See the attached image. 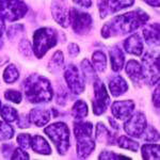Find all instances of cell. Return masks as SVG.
I'll return each instance as SVG.
<instances>
[{"instance_id":"8d00e7d4","label":"cell","mask_w":160,"mask_h":160,"mask_svg":"<svg viewBox=\"0 0 160 160\" xmlns=\"http://www.w3.org/2000/svg\"><path fill=\"white\" fill-rule=\"evenodd\" d=\"M99 159H105V160H109V159H118L120 158V155H115L113 152H108L105 151L99 155L98 157Z\"/></svg>"},{"instance_id":"9a60e30c","label":"cell","mask_w":160,"mask_h":160,"mask_svg":"<svg viewBox=\"0 0 160 160\" xmlns=\"http://www.w3.org/2000/svg\"><path fill=\"white\" fill-rule=\"evenodd\" d=\"M124 48L128 53L135 56H141L143 52V41L138 33L130 35L124 42Z\"/></svg>"},{"instance_id":"277c9868","label":"cell","mask_w":160,"mask_h":160,"mask_svg":"<svg viewBox=\"0 0 160 160\" xmlns=\"http://www.w3.org/2000/svg\"><path fill=\"white\" fill-rule=\"evenodd\" d=\"M58 42V34L56 30L51 28H40L33 33L32 50L37 58L41 59L45 56L50 48H52Z\"/></svg>"},{"instance_id":"ee69618b","label":"cell","mask_w":160,"mask_h":160,"mask_svg":"<svg viewBox=\"0 0 160 160\" xmlns=\"http://www.w3.org/2000/svg\"><path fill=\"white\" fill-rule=\"evenodd\" d=\"M0 109H1V102H0Z\"/></svg>"},{"instance_id":"ba28073f","label":"cell","mask_w":160,"mask_h":160,"mask_svg":"<svg viewBox=\"0 0 160 160\" xmlns=\"http://www.w3.org/2000/svg\"><path fill=\"white\" fill-rule=\"evenodd\" d=\"M69 24L77 34H86L92 28L93 19L91 15L72 8L69 10Z\"/></svg>"},{"instance_id":"83f0119b","label":"cell","mask_w":160,"mask_h":160,"mask_svg":"<svg viewBox=\"0 0 160 160\" xmlns=\"http://www.w3.org/2000/svg\"><path fill=\"white\" fill-rule=\"evenodd\" d=\"M118 145L122 148L129 149V151L137 152L139 149V143L136 141H133L132 139L128 138L126 136H121L118 140Z\"/></svg>"},{"instance_id":"8fae6325","label":"cell","mask_w":160,"mask_h":160,"mask_svg":"<svg viewBox=\"0 0 160 160\" xmlns=\"http://www.w3.org/2000/svg\"><path fill=\"white\" fill-rule=\"evenodd\" d=\"M148 123H146L145 115L142 112H137L128 118L124 124V129L127 135L131 137H141L143 131L145 130Z\"/></svg>"},{"instance_id":"d6a6232c","label":"cell","mask_w":160,"mask_h":160,"mask_svg":"<svg viewBox=\"0 0 160 160\" xmlns=\"http://www.w3.org/2000/svg\"><path fill=\"white\" fill-rule=\"evenodd\" d=\"M4 97L6 99H8L9 102H12L14 104H19L22 99V96L19 92L15 91V90H8V91L4 93Z\"/></svg>"},{"instance_id":"7bdbcfd3","label":"cell","mask_w":160,"mask_h":160,"mask_svg":"<svg viewBox=\"0 0 160 160\" xmlns=\"http://www.w3.org/2000/svg\"><path fill=\"white\" fill-rule=\"evenodd\" d=\"M3 32H4V22H3L2 16L0 15V37L3 34Z\"/></svg>"},{"instance_id":"5bb4252c","label":"cell","mask_w":160,"mask_h":160,"mask_svg":"<svg viewBox=\"0 0 160 160\" xmlns=\"http://www.w3.org/2000/svg\"><path fill=\"white\" fill-rule=\"evenodd\" d=\"M135 109V102L132 100H118L111 106V112L118 120H126L130 117Z\"/></svg>"},{"instance_id":"60d3db41","label":"cell","mask_w":160,"mask_h":160,"mask_svg":"<svg viewBox=\"0 0 160 160\" xmlns=\"http://www.w3.org/2000/svg\"><path fill=\"white\" fill-rule=\"evenodd\" d=\"M153 102L154 105L156 106V108H159V87L157 86L156 90L153 93Z\"/></svg>"},{"instance_id":"3957f363","label":"cell","mask_w":160,"mask_h":160,"mask_svg":"<svg viewBox=\"0 0 160 160\" xmlns=\"http://www.w3.org/2000/svg\"><path fill=\"white\" fill-rule=\"evenodd\" d=\"M93 125L90 122H76L74 124V133L77 140V154L79 158H87L95 148L92 138Z\"/></svg>"},{"instance_id":"d4e9b609","label":"cell","mask_w":160,"mask_h":160,"mask_svg":"<svg viewBox=\"0 0 160 160\" xmlns=\"http://www.w3.org/2000/svg\"><path fill=\"white\" fill-rule=\"evenodd\" d=\"M72 113L76 120H82L88 115V106L83 100H77L72 108Z\"/></svg>"},{"instance_id":"e575fe53","label":"cell","mask_w":160,"mask_h":160,"mask_svg":"<svg viewBox=\"0 0 160 160\" xmlns=\"http://www.w3.org/2000/svg\"><path fill=\"white\" fill-rule=\"evenodd\" d=\"M19 50L24 56L29 57L31 53H32V46H31V44L28 42L27 40H25V41H22V42L20 43Z\"/></svg>"},{"instance_id":"5b68a950","label":"cell","mask_w":160,"mask_h":160,"mask_svg":"<svg viewBox=\"0 0 160 160\" xmlns=\"http://www.w3.org/2000/svg\"><path fill=\"white\" fill-rule=\"evenodd\" d=\"M45 133L55 144L60 155H64L69 148V130L66 124L58 122L53 123L45 128Z\"/></svg>"},{"instance_id":"f1b7e54d","label":"cell","mask_w":160,"mask_h":160,"mask_svg":"<svg viewBox=\"0 0 160 160\" xmlns=\"http://www.w3.org/2000/svg\"><path fill=\"white\" fill-rule=\"evenodd\" d=\"M0 114H1L2 118L7 122L11 123V122H14V121L17 120L18 115H17V111L16 109H14L11 106H3V107L0 109Z\"/></svg>"},{"instance_id":"4fadbf2b","label":"cell","mask_w":160,"mask_h":160,"mask_svg":"<svg viewBox=\"0 0 160 160\" xmlns=\"http://www.w3.org/2000/svg\"><path fill=\"white\" fill-rule=\"evenodd\" d=\"M50 10L53 19L62 27H68L69 25V9L68 3L64 0H53L51 2Z\"/></svg>"},{"instance_id":"2e32d148","label":"cell","mask_w":160,"mask_h":160,"mask_svg":"<svg viewBox=\"0 0 160 160\" xmlns=\"http://www.w3.org/2000/svg\"><path fill=\"white\" fill-rule=\"evenodd\" d=\"M50 111L45 108H34L30 111L29 120L38 127H42L50 121Z\"/></svg>"},{"instance_id":"f35d334b","label":"cell","mask_w":160,"mask_h":160,"mask_svg":"<svg viewBox=\"0 0 160 160\" xmlns=\"http://www.w3.org/2000/svg\"><path fill=\"white\" fill-rule=\"evenodd\" d=\"M18 127L19 128H29L30 126V120L26 115H22L20 118H18Z\"/></svg>"},{"instance_id":"30bf717a","label":"cell","mask_w":160,"mask_h":160,"mask_svg":"<svg viewBox=\"0 0 160 160\" xmlns=\"http://www.w3.org/2000/svg\"><path fill=\"white\" fill-rule=\"evenodd\" d=\"M142 71L143 79L149 83H155L159 79V57H155L152 53H146L142 59Z\"/></svg>"},{"instance_id":"ab89813d","label":"cell","mask_w":160,"mask_h":160,"mask_svg":"<svg viewBox=\"0 0 160 160\" xmlns=\"http://www.w3.org/2000/svg\"><path fill=\"white\" fill-rule=\"evenodd\" d=\"M73 1L82 8H90L92 6V0H73Z\"/></svg>"},{"instance_id":"ac0fdd59","label":"cell","mask_w":160,"mask_h":160,"mask_svg":"<svg viewBox=\"0 0 160 160\" xmlns=\"http://www.w3.org/2000/svg\"><path fill=\"white\" fill-rule=\"evenodd\" d=\"M109 56L111 68L114 72H120L124 66V62H125V56H124L123 51L118 46H113L109 50Z\"/></svg>"},{"instance_id":"7a4b0ae2","label":"cell","mask_w":160,"mask_h":160,"mask_svg":"<svg viewBox=\"0 0 160 160\" xmlns=\"http://www.w3.org/2000/svg\"><path fill=\"white\" fill-rule=\"evenodd\" d=\"M27 99L33 104H46L52 98V88L47 78L40 75H31L22 82Z\"/></svg>"},{"instance_id":"603a6c76","label":"cell","mask_w":160,"mask_h":160,"mask_svg":"<svg viewBox=\"0 0 160 160\" xmlns=\"http://www.w3.org/2000/svg\"><path fill=\"white\" fill-rule=\"evenodd\" d=\"M92 65L95 71L97 72H105L107 68V58L105 53L100 50H96L92 55Z\"/></svg>"},{"instance_id":"4316f807","label":"cell","mask_w":160,"mask_h":160,"mask_svg":"<svg viewBox=\"0 0 160 160\" xmlns=\"http://www.w3.org/2000/svg\"><path fill=\"white\" fill-rule=\"evenodd\" d=\"M19 77V72L16 68V66L13 65H8L6 69L3 72V79L7 83H14Z\"/></svg>"},{"instance_id":"52a82bcc","label":"cell","mask_w":160,"mask_h":160,"mask_svg":"<svg viewBox=\"0 0 160 160\" xmlns=\"http://www.w3.org/2000/svg\"><path fill=\"white\" fill-rule=\"evenodd\" d=\"M94 84V100L92 102L93 112L95 115H100L106 112L110 105V96L102 81L96 78L93 82Z\"/></svg>"},{"instance_id":"d590c367","label":"cell","mask_w":160,"mask_h":160,"mask_svg":"<svg viewBox=\"0 0 160 160\" xmlns=\"http://www.w3.org/2000/svg\"><path fill=\"white\" fill-rule=\"evenodd\" d=\"M29 155H28L26 152L24 151L22 148H15L14 152H13V155L11 157V159H22V160H25V159H29Z\"/></svg>"},{"instance_id":"e0dca14e","label":"cell","mask_w":160,"mask_h":160,"mask_svg":"<svg viewBox=\"0 0 160 160\" xmlns=\"http://www.w3.org/2000/svg\"><path fill=\"white\" fill-rule=\"evenodd\" d=\"M143 38L145 42L149 45H159V25L158 24H152L144 26L143 30Z\"/></svg>"},{"instance_id":"484cf974","label":"cell","mask_w":160,"mask_h":160,"mask_svg":"<svg viewBox=\"0 0 160 160\" xmlns=\"http://www.w3.org/2000/svg\"><path fill=\"white\" fill-rule=\"evenodd\" d=\"M81 71H82V76L84 79L89 80V81H94L97 78L96 74H95V69L93 68V65L90 63L89 60L84 59L81 62Z\"/></svg>"},{"instance_id":"ffe728a7","label":"cell","mask_w":160,"mask_h":160,"mask_svg":"<svg viewBox=\"0 0 160 160\" xmlns=\"http://www.w3.org/2000/svg\"><path fill=\"white\" fill-rule=\"evenodd\" d=\"M109 90L113 96H120L128 90V84L122 76H114L109 81Z\"/></svg>"},{"instance_id":"74e56055","label":"cell","mask_w":160,"mask_h":160,"mask_svg":"<svg viewBox=\"0 0 160 160\" xmlns=\"http://www.w3.org/2000/svg\"><path fill=\"white\" fill-rule=\"evenodd\" d=\"M79 52H80L79 46L77 45V44H75V43L69 44V45H68V53H69V56H71V57H76V56L79 55Z\"/></svg>"},{"instance_id":"b9f144b4","label":"cell","mask_w":160,"mask_h":160,"mask_svg":"<svg viewBox=\"0 0 160 160\" xmlns=\"http://www.w3.org/2000/svg\"><path fill=\"white\" fill-rule=\"evenodd\" d=\"M143 1L148 3L152 7H156V8L159 7V0H143Z\"/></svg>"},{"instance_id":"d6986e66","label":"cell","mask_w":160,"mask_h":160,"mask_svg":"<svg viewBox=\"0 0 160 160\" xmlns=\"http://www.w3.org/2000/svg\"><path fill=\"white\" fill-rule=\"evenodd\" d=\"M30 148L38 154L42 155H49L51 154V148L48 142L43 138L42 136H34L31 137Z\"/></svg>"},{"instance_id":"7c38bea8","label":"cell","mask_w":160,"mask_h":160,"mask_svg":"<svg viewBox=\"0 0 160 160\" xmlns=\"http://www.w3.org/2000/svg\"><path fill=\"white\" fill-rule=\"evenodd\" d=\"M135 0H100L98 1L99 14L102 18H105L107 15L123 10L125 8L131 7Z\"/></svg>"},{"instance_id":"4dcf8cb0","label":"cell","mask_w":160,"mask_h":160,"mask_svg":"<svg viewBox=\"0 0 160 160\" xmlns=\"http://www.w3.org/2000/svg\"><path fill=\"white\" fill-rule=\"evenodd\" d=\"M14 136V129L8 123L0 121V141L10 140Z\"/></svg>"},{"instance_id":"836d02e7","label":"cell","mask_w":160,"mask_h":160,"mask_svg":"<svg viewBox=\"0 0 160 160\" xmlns=\"http://www.w3.org/2000/svg\"><path fill=\"white\" fill-rule=\"evenodd\" d=\"M30 141H31V136L28 135V133H20L17 137V143L19 144L22 148H29Z\"/></svg>"},{"instance_id":"cb8c5ba5","label":"cell","mask_w":160,"mask_h":160,"mask_svg":"<svg viewBox=\"0 0 160 160\" xmlns=\"http://www.w3.org/2000/svg\"><path fill=\"white\" fill-rule=\"evenodd\" d=\"M142 157L144 159L152 160V159H159L160 146L159 144H144L141 148Z\"/></svg>"},{"instance_id":"7402d4cb","label":"cell","mask_w":160,"mask_h":160,"mask_svg":"<svg viewBox=\"0 0 160 160\" xmlns=\"http://www.w3.org/2000/svg\"><path fill=\"white\" fill-rule=\"evenodd\" d=\"M96 139L100 143H105L106 145H113L114 144V136L110 132V130L102 123H98L96 126Z\"/></svg>"},{"instance_id":"1f68e13d","label":"cell","mask_w":160,"mask_h":160,"mask_svg":"<svg viewBox=\"0 0 160 160\" xmlns=\"http://www.w3.org/2000/svg\"><path fill=\"white\" fill-rule=\"evenodd\" d=\"M142 136H143V139L145 141L154 142L159 140V132L154 127H152V126H146L145 130L143 131Z\"/></svg>"},{"instance_id":"8992f818","label":"cell","mask_w":160,"mask_h":160,"mask_svg":"<svg viewBox=\"0 0 160 160\" xmlns=\"http://www.w3.org/2000/svg\"><path fill=\"white\" fill-rule=\"evenodd\" d=\"M28 8L22 0H0V15L9 22L18 20L26 15Z\"/></svg>"},{"instance_id":"44dd1931","label":"cell","mask_w":160,"mask_h":160,"mask_svg":"<svg viewBox=\"0 0 160 160\" xmlns=\"http://www.w3.org/2000/svg\"><path fill=\"white\" fill-rule=\"evenodd\" d=\"M126 74L128 77L132 80L133 82H139L140 80H143V71H142V66L139 62L136 60H129L126 64Z\"/></svg>"},{"instance_id":"6da1fadb","label":"cell","mask_w":160,"mask_h":160,"mask_svg":"<svg viewBox=\"0 0 160 160\" xmlns=\"http://www.w3.org/2000/svg\"><path fill=\"white\" fill-rule=\"evenodd\" d=\"M148 15L142 10L128 12L118 15L108 22L102 29V38H108L115 35H123L133 32L141 26H144L148 20Z\"/></svg>"},{"instance_id":"9c48e42d","label":"cell","mask_w":160,"mask_h":160,"mask_svg":"<svg viewBox=\"0 0 160 160\" xmlns=\"http://www.w3.org/2000/svg\"><path fill=\"white\" fill-rule=\"evenodd\" d=\"M64 78L68 89L74 94H81L84 92V78L80 71L73 64H69L64 69Z\"/></svg>"},{"instance_id":"f546056e","label":"cell","mask_w":160,"mask_h":160,"mask_svg":"<svg viewBox=\"0 0 160 160\" xmlns=\"http://www.w3.org/2000/svg\"><path fill=\"white\" fill-rule=\"evenodd\" d=\"M64 63V56L62 51H57L55 55L52 56L51 60L49 62V69L51 72H58Z\"/></svg>"}]
</instances>
